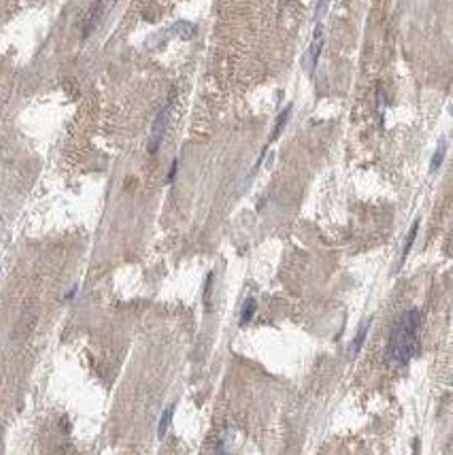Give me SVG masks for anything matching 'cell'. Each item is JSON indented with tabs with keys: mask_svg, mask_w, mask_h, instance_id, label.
I'll list each match as a JSON object with an SVG mask.
<instances>
[{
	"mask_svg": "<svg viewBox=\"0 0 453 455\" xmlns=\"http://www.w3.org/2000/svg\"><path fill=\"white\" fill-rule=\"evenodd\" d=\"M419 324L422 315L417 308L406 310L396 319L385 347V362L392 368H406L419 353Z\"/></svg>",
	"mask_w": 453,
	"mask_h": 455,
	"instance_id": "6da1fadb",
	"label": "cell"
},
{
	"mask_svg": "<svg viewBox=\"0 0 453 455\" xmlns=\"http://www.w3.org/2000/svg\"><path fill=\"white\" fill-rule=\"evenodd\" d=\"M172 106H174V100L170 98L168 102H166V106L160 111V115L156 117V124H154V128H151V145H149L151 154H156L158 147H160V142H162V138H164V132H166V128H168V122H170Z\"/></svg>",
	"mask_w": 453,
	"mask_h": 455,
	"instance_id": "7a4b0ae2",
	"label": "cell"
},
{
	"mask_svg": "<svg viewBox=\"0 0 453 455\" xmlns=\"http://www.w3.org/2000/svg\"><path fill=\"white\" fill-rule=\"evenodd\" d=\"M322 47H324V34H322V26H317L313 45L308 49V70L311 72L317 68V62H320V56H322Z\"/></svg>",
	"mask_w": 453,
	"mask_h": 455,
	"instance_id": "3957f363",
	"label": "cell"
},
{
	"mask_svg": "<svg viewBox=\"0 0 453 455\" xmlns=\"http://www.w3.org/2000/svg\"><path fill=\"white\" fill-rule=\"evenodd\" d=\"M370 326H372V322H370V319H368V322H364L362 326H360V330L356 332V338L351 340V347H349L351 356H358V353L362 351L364 342H366V338H368V332H370Z\"/></svg>",
	"mask_w": 453,
	"mask_h": 455,
	"instance_id": "277c9868",
	"label": "cell"
},
{
	"mask_svg": "<svg viewBox=\"0 0 453 455\" xmlns=\"http://www.w3.org/2000/svg\"><path fill=\"white\" fill-rule=\"evenodd\" d=\"M172 415H174V404H170V406L162 412L160 426H158V438H164L166 436V432H168V426H170V421H172Z\"/></svg>",
	"mask_w": 453,
	"mask_h": 455,
	"instance_id": "5b68a950",
	"label": "cell"
},
{
	"mask_svg": "<svg viewBox=\"0 0 453 455\" xmlns=\"http://www.w3.org/2000/svg\"><path fill=\"white\" fill-rule=\"evenodd\" d=\"M256 310H258L256 300H254V298H247V300H245V304H242V310H240V326H247V324L251 322V319H254Z\"/></svg>",
	"mask_w": 453,
	"mask_h": 455,
	"instance_id": "8992f818",
	"label": "cell"
},
{
	"mask_svg": "<svg viewBox=\"0 0 453 455\" xmlns=\"http://www.w3.org/2000/svg\"><path fill=\"white\" fill-rule=\"evenodd\" d=\"M290 113H292V104L290 106H285V111L276 117V126H274V130H272V136H270V142L279 138V134L283 132V128L288 126V120H290Z\"/></svg>",
	"mask_w": 453,
	"mask_h": 455,
	"instance_id": "52a82bcc",
	"label": "cell"
},
{
	"mask_svg": "<svg viewBox=\"0 0 453 455\" xmlns=\"http://www.w3.org/2000/svg\"><path fill=\"white\" fill-rule=\"evenodd\" d=\"M444 154H447V142L440 140V145H438V149H436V154H434V158H432V166H430V170H432V172H434V170H438V168H440L442 160H444Z\"/></svg>",
	"mask_w": 453,
	"mask_h": 455,
	"instance_id": "ba28073f",
	"label": "cell"
},
{
	"mask_svg": "<svg viewBox=\"0 0 453 455\" xmlns=\"http://www.w3.org/2000/svg\"><path fill=\"white\" fill-rule=\"evenodd\" d=\"M417 232H419V222L413 224V228H410V232H408V238H406V247H404V254H402V262L406 260V256L410 254V249H413V242L417 238Z\"/></svg>",
	"mask_w": 453,
	"mask_h": 455,
	"instance_id": "9c48e42d",
	"label": "cell"
},
{
	"mask_svg": "<svg viewBox=\"0 0 453 455\" xmlns=\"http://www.w3.org/2000/svg\"><path fill=\"white\" fill-rule=\"evenodd\" d=\"M98 13H100V4H94V9L90 11L88 20H86V24H88V26H86V30H83V34H86V36L90 34V30L96 26V22H98Z\"/></svg>",
	"mask_w": 453,
	"mask_h": 455,
	"instance_id": "30bf717a",
	"label": "cell"
},
{
	"mask_svg": "<svg viewBox=\"0 0 453 455\" xmlns=\"http://www.w3.org/2000/svg\"><path fill=\"white\" fill-rule=\"evenodd\" d=\"M328 4H330V0H320V4H317V9H315V22H320L326 11H328Z\"/></svg>",
	"mask_w": 453,
	"mask_h": 455,
	"instance_id": "8fae6325",
	"label": "cell"
},
{
	"mask_svg": "<svg viewBox=\"0 0 453 455\" xmlns=\"http://www.w3.org/2000/svg\"><path fill=\"white\" fill-rule=\"evenodd\" d=\"M174 172H177V162H172V168H170V174H168V181L174 179Z\"/></svg>",
	"mask_w": 453,
	"mask_h": 455,
	"instance_id": "7c38bea8",
	"label": "cell"
}]
</instances>
